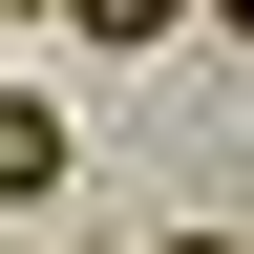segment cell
<instances>
[{"mask_svg": "<svg viewBox=\"0 0 254 254\" xmlns=\"http://www.w3.org/2000/svg\"><path fill=\"white\" fill-rule=\"evenodd\" d=\"M64 170H85V127H64V106H43V85H0V212H43V190H64Z\"/></svg>", "mask_w": 254, "mask_h": 254, "instance_id": "1", "label": "cell"}, {"mask_svg": "<svg viewBox=\"0 0 254 254\" xmlns=\"http://www.w3.org/2000/svg\"><path fill=\"white\" fill-rule=\"evenodd\" d=\"M64 21H85V43H170V0H64Z\"/></svg>", "mask_w": 254, "mask_h": 254, "instance_id": "2", "label": "cell"}, {"mask_svg": "<svg viewBox=\"0 0 254 254\" xmlns=\"http://www.w3.org/2000/svg\"><path fill=\"white\" fill-rule=\"evenodd\" d=\"M148 254H233V233H148Z\"/></svg>", "mask_w": 254, "mask_h": 254, "instance_id": "3", "label": "cell"}, {"mask_svg": "<svg viewBox=\"0 0 254 254\" xmlns=\"http://www.w3.org/2000/svg\"><path fill=\"white\" fill-rule=\"evenodd\" d=\"M0 21H43V0H0Z\"/></svg>", "mask_w": 254, "mask_h": 254, "instance_id": "4", "label": "cell"}]
</instances>
